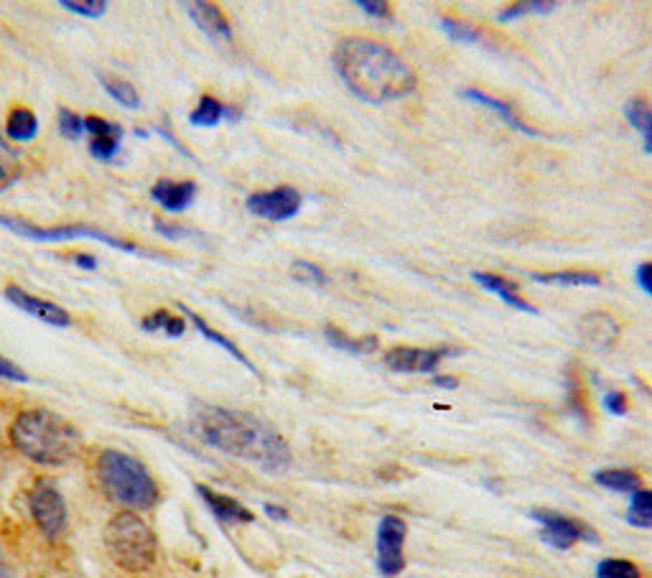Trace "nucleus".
Here are the masks:
<instances>
[{"mask_svg": "<svg viewBox=\"0 0 652 578\" xmlns=\"http://www.w3.org/2000/svg\"><path fill=\"white\" fill-rule=\"evenodd\" d=\"M192 428L207 446L235 459L250 461L268 474H283L291 466L286 438L253 413L220 405H197Z\"/></svg>", "mask_w": 652, "mask_h": 578, "instance_id": "f257e3e1", "label": "nucleus"}, {"mask_svg": "<svg viewBox=\"0 0 652 578\" xmlns=\"http://www.w3.org/2000/svg\"><path fill=\"white\" fill-rule=\"evenodd\" d=\"M334 69L344 87L367 105L403 100L418 87L416 72L390 46L362 36L339 41L334 49Z\"/></svg>", "mask_w": 652, "mask_h": 578, "instance_id": "f03ea898", "label": "nucleus"}, {"mask_svg": "<svg viewBox=\"0 0 652 578\" xmlns=\"http://www.w3.org/2000/svg\"><path fill=\"white\" fill-rule=\"evenodd\" d=\"M16 451L41 466H67L82 451V433L51 410H23L11 426Z\"/></svg>", "mask_w": 652, "mask_h": 578, "instance_id": "7ed1b4c3", "label": "nucleus"}, {"mask_svg": "<svg viewBox=\"0 0 652 578\" xmlns=\"http://www.w3.org/2000/svg\"><path fill=\"white\" fill-rule=\"evenodd\" d=\"M97 474L107 497L128 510H151L161 500L156 479L146 469L143 461L125 451L107 449L97 461Z\"/></svg>", "mask_w": 652, "mask_h": 578, "instance_id": "20e7f679", "label": "nucleus"}, {"mask_svg": "<svg viewBox=\"0 0 652 578\" xmlns=\"http://www.w3.org/2000/svg\"><path fill=\"white\" fill-rule=\"evenodd\" d=\"M105 545L115 566L130 573H143L156 563L158 540L143 517L135 512H118L105 528Z\"/></svg>", "mask_w": 652, "mask_h": 578, "instance_id": "39448f33", "label": "nucleus"}, {"mask_svg": "<svg viewBox=\"0 0 652 578\" xmlns=\"http://www.w3.org/2000/svg\"><path fill=\"white\" fill-rule=\"evenodd\" d=\"M0 227H6V230L16 232L21 237H29V240H39V242H67V240H79V237H90V240L105 242L113 250H123L128 255H141V247L133 245V242L118 240L115 235H107V232L97 230V227H87V225H64V227H36L26 219L18 217H3L0 214Z\"/></svg>", "mask_w": 652, "mask_h": 578, "instance_id": "423d86ee", "label": "nucleus"}, {"mask_svg": "<svg viewBox=\"0 0 652 578\" xmlns=\"http://www.w3.org/2000/svg\"><path fill=\"white\" fill-rule=\"evenodd\" d=\"M29 510L34 517L36 528L49 540H57L67 530V502L54 482H36L29 494Z\"/></svg>", "mask_w": 652, "mask_h": 578, "instance_id": "0eeeda50", "label": "nucleus"}, {"mask_svg": "<svg viewBox=\"0 0 652 578\" xmlns=\"http://www.w3.org/2000/svg\"><path fill=\"white\" fill-rule=\"evenodd\" d=\"M530 520H535L540 525V540L556 550L574 548L579 540H589L596 543L594 530L586 528L584 522L574 520V517L561 515V512L551 510H530Z\"/></svg>", "mask_w": 652, "mask_h": 578, "instance_id": "6e6552de", "label": "nucleus"}, {"mask_svg": "<svg viewBox=\"0 0 652 578\" xmlns=\"http://www.w3.org/2000/svg\"><path fill=\"white\" fill-rule=\"evenodd\" d=\"M405 538L408 525L403 517L385 515L377 525V571L385 578H395L405 571Z\"/></svg>", "mask_w": 652, "mask_h": 578, "instance_id": "1a4fd4ad", "label": "nucleus"}, {"mask_svg": "<svg viewBox=\"0 0 652 578\" xmlns=\"http://www.w3.org/2000/svg\"><path fill=\"white\" fill-rule=\"evenodd\" d=\"M301 204H304V197L293 186H278V189L250 194L245 207H248L250 214H255L260 219L286 222V219L296 217L301 212Z\"/></svg>", "mask_w": 652, "mask_h": 578, "instance_id": "9d476101", "label": "nucleus"}, {"mask_svg": "<svg viewBox=\"0 0 652 578\" xmlns=\"http://www.w3.org/2000/svg\"><path fill=\"white\" fill-rule=\"evenodd\" d=\"M461 349L449 347H433V349H418V347H395L385 354V365L395 372H423V375H436L441 362L446 357H456Z\"/></svg>", "mask_w": 652, "mask_h": 578, "instance_id": "9b49d317", "label": "nucleus"}, {"mask_svg": "<svg viewBox=\"0 0 652 578\" xmlns=\"http://www.w3.org/2000/svg\"><path fill=\"white\" fill-rule=\"evenodd\" d=\"M6 298L11 301L13 306H16V309L26 311L29 316H34V319L44 321V324H49V326L67 329V326L72 324V316H69L62 306L51 304V301H44V298H39V296H31V293H26L23 288H18V286H8Z\"/></svg>", "mask_w": 652, "mask_h": 578, "instance_id": "f8f14e48", "label": "nucleus"}, {"mask_svg": "<svg viewBox=\"0 0 652 578\" xmlns=\"http://www.w3.org/2000/svg\"><path fill=\"white\" fill-rule=\"evenodd\" d=\"M194 197H197V184H194V181L161 179L156 181V186L151 189L153 202L161 204V207L171 214L186 212V209L194 204Z\"/></svg>", "mask_w": 652, "mask_h": 578, "instance_id": "ddd939ff", "label": "nucleus"}, {"mask_svg": "<svg viewBox=\"0 0 652 578\" xmlns=\"http://www.w3.org/2000/svg\"><path fill=\"white\" fill-rule=\"evenodd\" d=\"M197 494L202 497L204 505L209 507V512H212V515L217 517L222 525H237V522H253L255 520V515L248 510V507L240 505V502L232 500V497H227V494L214 492V489L204 487V484H197Z\"/></svg>", "mask_w": 652, "mask_h": 578, "instance_id": "4468645a", "label": "nucleus"}, {"mask_svg": "<svg viewBox=\"0 0 652 578\" xmlns=\"http://www.w3.org/2000/svg\"><path fill=\"white\" fill-rule=\"evenodd\" d=\"M461 97L469 102H477V105H482V107H489V110H492V113H495L500 120H505L512 130H518V133H523V135H530V138H538V130H535L533 125L525 123V120L520 118L518 110H515L510 102L500 100V97L487 95V92H482V90H461Z\"/></svg>", "mask_w": 652, "mask_h": 578, "instance_id": "2eb2a0df", "label": "nucleus"}, {"mask_svg": "<svg viewBox=\"0 0 652 578\" xmlns=\"http://www.w3.org/2000/svg\"><path fill=\"white\" fill-rule=\"evenodd\" d=\"M472 278L479 283V286L484 288V291L495 293V296L500 298L502 304H507V306H510V309L523 311V314H530V316L538 314V309H535L533 304H528V301H525V298L520 296L518 286H515V283H512V281H507V278H502V275L479 273V270H477V273H472Z\"/></svg>", "mask_w": 652, "mask_h": 578, "instance_id": "dca6fc26", "label": "nucleus"}, {"mask_svg": "<svg viewBox=\"0 0 652 578\" xmlns=\"http://www.w3.org/2000/svg\"><path fill=\"white\" fill-rule=\"evenodd\" d=\"M186 13H189V18H192L194 23H197L199 29L204 31L207 36H212V39L217 41H230L232 39V29H230V21L225 18V13L220 11L217 6H212V3H186Z\"/></svg>", "mask_w": 652, "mask_h": 578, "instance_id": "f3484780", "label": "nucleus"}, {"mask_svg": "<svg viewBox=\"0 0 652 578\" xmlns=\"http://www.w3.org/2000/svg\"><path fill=\"white\" fill-rule=\"evenodd\" d=\"M181 311H184V314L189 316V319H192L194 329H197V332L202 334L204 339H209V342H214V344H217V347H220V349H225V352L230 354V357H235V360L240 362L242 367H248V370L253 372V375H258V370H255V365H253V362H250L248 357H245V352H242V349L237 347V344L232 342V339H227L225 334H220V332H217V329H212V326H209L207 321L202 319V316H199V314H194V311L189 309V306H184V304H181Z\"/></svg>", "mask_w": 652, "mask_h": 578, "instance_id": "a211bd4d", "label": "nucleus"}, {"mask_svg": "<svg viewBox=\"0 0 652 578\" xmlns=\"http://www.w3.org/2000/svg\"><path fill=\"white\" fill-rule=\"evenodd\" d=\"M624 118L642 135V148L652 156V105L645 97H632L624 105Z\"/></svg>", "mask_w": 652, "mask_h": 578, "instance_id": "6ab92c4d", "label": "nucleus"}, {"mask_svg": "<svg viewBox=\"0 0 652 578\" xmlns=\"http://www.w3.org/2000/svg\"><path fill=\"white\" fill-rule=\"evenodd\" d=\"M594 482L614 494H635L637 489H642L640 474L632 469H599L594 472Z\"/></svg>", "mask_w": 652, "mask_h": 578, "instance_id": "aec40b11", "label": "nucleus"}, {"mask_svg": "<svg viewBox=\"0 0 652 578\" xmlns=\"http://www.w3.org/2000/svg\"><path fill=\"white\" fill-rule=\"evenodd\" d=\"M324 337L334 349L347 354H357V357H360V354H372L380 347L377 337H372V334H367V337H349V334H344L342 329H337V326L332 324L324 329Z\"/></svg>", "mask_w": 652, "mask_h": 578, "instance_id": "412c9836", "label": "nucleus"}, {"mask_svg": "<svg viewBox=\"0 0 652 578\" xmlns=\"http://www.w3.org/2000/svg\"><path fill=\"white\" fill-rule=\"evenodd\" d=\"M530 281L546 286H602V275L591 270H563V273H530Z\"/></svg>", "mask_w": 652, "mask_h": 578, "instance_id": "4be33fe9", "label": "nucleus"}, {"mask_svg": "<svg viewBox=\"0 0 652 578\" xmlns=\"http://www.w3.org/2000/svg\"><path fill=\"white\" fill-rule=\"evenodd\" d=\"M36 133H39V120H36V115L31 113V110H26V107H18V110H13V113L8 115L6 135L11 138V141L29 143V141H34Z\"/></svg>", "mask_w": 652, "mask_h": 578, "instance_id": "5701e85b", "label": "nucleus"}, {"mask_svg": "<svg viewBox=\"0 0 652 578\" xmlns=\"http://www.w3.org/2000/svg\"><path fill=\"white\" fill-rule=\"evenodd\" d=\"M439 23H441V29H444V34L449 36V39L459 41V44L484 46V49H492V41L484 36V31L474 29V26H469L467 21H459V18L444 16Z\"/></svg>", "mask_w": 652, "mask_h": 578, "instance_id": "b1692460", "label": "nucleus"}, {"mask_svg": "<svg viewBox=\"0 0 652 578\" xmlns=\"http://www.w3.org/2000/svg\"><path fill=\"white\" fill-rule=\"evenodd\" d=\"M97 79H100V85L105 87V92L113 97L115 102H120V105L128 107V110H138V107H141V95H138V90L130 85L128 79L113 77V74H102V72L97 74Z\"/></svg>", "mask_w": 652, "mask_h": 578, "instance_id": "393cba45", "label": "nucleus"}, {"mask_svg": "<svg viewBox=\"0 0 652 578\" xmlns=\"http://www.w3.org/2000/svg\"><path fill=\"white\" fill-rule=\"evenodd\" d=\"M222 120H225V105L212 95H204L192 110V115H189V123L194 128H217Z\"/></svg>", "mask_w": 652, "mask_h": 578, "instance_id": "a878e982", "label": "nucleus"}, {"mask_svg": "<svg viewBox=\"0 0 652 578\" xmlns=\"http://www.w3.org/2000/svg\"><path fill=\"white\" fill-rule=\"evenodd\" d=\"M627 522L632 528L647 530L652 528V489H637L630 500V510H627Z\"/></svg>", "mask_w": 652, "mask_h": 578, "instance_id": "bb28decb", "label": "nucleus"}, {"mask_svg": "<svg viewBox=\"0 0 652 578\" xmlns=\"http://www.w3.org/2000/svg\"><path fill=\"white\" fill-rule=\"evenodd\" d=\"M558 3L553 0H525V3H515V6L505 8V11L497 16V21L507 23V21H518V18L525 16H535V13H551L556 11Z\"/></svg>", "mask_w": 652, "mask_h": 578, "instance_id": "cd10ccee", "label": "nucleus"}, {"mask_svg": "<svg viewBox=\"0 0 652 578\" xmlns=\"http://www.w3.org/2000/svg\"><path fill=\"white\" fill-rule=\"evenodd\" d=\"M596 578H642V571L627 558H604L596 563Z\"/></svg>", "mask_w": 652, "mask_h": 578, "instance_id": "c85d7f7f", "label": "nucleus"}, {"mask_svg": "<svg viewBox=\"0 0 652 578\" xmlns=\"http://www.w3.org/2000/svg\"><path fill=\"white\" fill-rule=\"evenodd\" d=\"M291 275L298 283H306V286H316V288L326 286L324 268H319L316 263H309V260H296V263L291 265Z\"/></svg>", "mask_w": 652, "mask_h": 578, "instance_id": "c756f323", "label": "nucleus"}, {"mask_svg": "<svg viewBox=\"0 0 652 578\" xmlns=\"http://www.w3.org/2000/svg\"><path fill=\"white\" fill-rule=\"evenodd\" d=\"M120 141H123V133L102 135V138H92L90 153L97 158V161H113L115 153L120 151Z\"/></svg>", "mask_w": 652, "mask_h": 578, "instance_id": "7c9ffc66", "label": "nucleus"}, {"mask_svg": "<svg viewBox=\"0 0 652 578\" xmlns=\"http://www.w3.org/2000/svg\"><path fill=\"white\" fill-rule=\"evenodd\" d=\"M589 319L594 321L596 329H591V326L584 324L586 339H589V342H594V347H599V349L612 347L614 339H617V337H609V334H604V324H607V321L612 319V316H609V314H589Z\"/></svg>", "mask_w": 652, "mask_h": 578, "instance_id": "2f4dec72", "label": "nucleus"}, {"mask_svg": "<svg viewBox=\"0 0 652 578\" xmlns=\"http://www.w3.org/2000/svg\"><path fill=\"white\" fill-rule=\"evenodd\" d=\"M59 6L67 8V11L77 13V16L85 18H102L107 11L105 0H92V3H77V0H59Z\"/></svg>", "mask_w": 652, "mask_h": 578, "instance_id": "473e14b6", "label": "nucleus"}, {"mask_svg": "<svg viewBox=\"0 0 652 578\" xmlns=\"http://www.w3.org/2000/svg\"><path fill=\"white\" fill-rule=\"evenodd\" d=\"M59 130H62L64 138L77 141V138H82V133H85V120L79 118L77 113H72V110H62V113H59Z\"/></svg>", "mask_w": 652, "mask_h": 578, "instance_id": "72a5a7b5", "label": "nucleus"}, {"mask_svg": "<svg viewBox=\"0 0 652 578\" xmlns=\"http://www.w3.org/2000/svg\"><path fill=\"white\" fill-rule=\"evenodd\" d=\"M566 390H568V405L574 410L576 416L586 418V405H584V390H581V382L576 380L574 375L566 377Z\"/></svg>", "mask_w": 652, "mask_h": 578, "instance_id": "f704fd0d", "label": "nucleus"}, {"mask_svg": "<svg viewBox=\"0 0 652 578\" xmlns=\"http://www.w3.org/2000/svg\"><path fill=\"white\" fill-rule=\"evenodd\" d=\"M85 133H90L92 138H102V135L123 133V128H120V125H115V123H110V120L85 118Z\"/></svg>", "mask_w": 652, "mask_h": 578, "instance_id": "c9c22d12", "label": "nucleus"}, {"mask_svg": "<svg viewBox=\"0 0 652 578\" xmlns=\"http://www.w3.org/2000/svg\"><path fill=\"white\" fill-rule=\"evenodd\" d=\"M602 403L604 408H607V413H612V416H624V413H627V395L619 393V390L604 393Z\"/></svg>", "mask_w": 652, "mask_h": 578, "instance_id": "e433bc0d", "label": "nucleus"}, {"mask_svg": "<svg viewBox=\"0 0 652 578\" xmlns=\"http://www.w3.org/2000/svg\"><path fill=\"white\" fill-rule=\"evenodd\" d=\"M355 6L360 8V11H365L370 18H390L393 13H390V6L388 3H383V0H355Z\"/></svg>", "mask_w": 652, "mask_h": 578, "instance_id": "4c0bfd02", "label": "nucleus"}, {"mask_svg": "<svg viewBox=\"0 0 652 578\" xmlns=\"http://www.w3.org/2000/svg\"><path fill=\"white\" fill-rule=\"evenodd\" d=\"M0 377H3V380H13V382H29L26 372H23L18 365H13V362H8L6 357H0Z\"/></svg>", "mask_w": 652, "mask_h": 578, "instance_id": "58836bf2", "label": "nucleus"}, {"mask_svg": "<svg viewBox=\"0 0 652 578\" xmlns=\"http://www.w3.org/2000/svg\"><path fill=\"white\" fill-rule=\"evenodd\" d=\"M153 227H156V230L161 232V235L171 237V240H181V237H189V235H192V232L186 230V227H181V225H171V222H163V219H156V222H153Z\"/></svg>", "mask_w": 652, "mask_h": 578, "instance_id": "ea45409f", "label": "nucleus"}, {"mask_svg": "<svg viewBox=\"0 0 652 578\" xmlns=\"http://www.w3.org/2000/svg\"><path fill=\"white\" fill-rule=\"evenodd\" d=\"M169 311H153L151 316H146V319L141 321V329L143 332H158V329H163L166 326V321H169Z\"/></svg>", "mask_w": 652, "mask_h": 578, "instance_id": "a19ab883", "label": "nucleus"}, {"mask_svg": "<svg viewBox=\"0 0 652 578\" xmlns=\"http://www.w3.org/2000/svg\"><path fill=\"white\" fill-rule=\"evenodd\" d=\"M635 275H637V286H640L647 296H652V263L637 265Z\"/></svg>", "mask_w": 652, "mask_h": 578, "instance_id": "79ce46f5", "label": "nucleus"}, {"mask_svg": "<svg viewBox=\"0 0 652 578\" xmlns=\"http://www.w3.org/2000/svg\"><path fill=\"white\" fill-rule=\"evenodd\" d=\"M163 332H166V337H181V334L186 332V324L181 316H169V321H166V326H163Z\"/></svg>", "mask_w": 652, "mask_h": 578, "instance_id": "37998d69", "label": "nucleus"}, {"mask_svg": "<svg viewBox=\"0 0 652 578\" xmlns=\"http://www.w3.org/2000/svg\"><path fill=\"white\" fill-rule=\"evenodd\" d=\"M18 179H21V174H18V171H11L8 169V163L0 161V191H6L8 186L16 184Z\"/></svg>", "mask_w": 652, "mask_h": 578, "instance_id": "c03bdc74", "label": "nucleus"}, {"mask_svg": "<svg viewBox=\"0 0 652 578\" xmlns=\"http://www.w3.org/2000/svg\"><path fill=\"white\" fill-rule=\"evenodd\" d=\"M433 385L439 390H456L459 388V380L451 375H439V372H436V375H433Z\"/></svg>", "mask_w": 652, "mask_h": 578, "instance_id": "a18cd8bd", "label": "nucleus"}, {"mask_svg": "<svg viewBox=\"0 0 652 578\" xmlns=\"http://www.w3.org/2000/svg\"><path fill=\"white\" fill-rule=\"evenodd\" d=\"M74 265L82 270H97V258L90 253H77L74 255Z\"/></svg>", "mask_w": 652, "mask_h": 578, "instance_id": "49530a36", "label": "nucleus"}, {"mask_svg": "<svg viewBox=\"0 0 652 578\" xmlns=\"http://www.w3.org/2000/svg\"><path fill=\"white\" fill-rule=\"evenodd\" d=\"M263 510H265V515L270 517V520L286 522L288 517H291V515H288V510H286V507H281V505H270V502H268V505L263 507Z\"/></svg>", "mask_w": 652, "mask_h": 578, "instance_id": "de8ad7c7", "label": "nucleus"}, {"mask_svg": "<svg viewBox=\"0 0 652 578\" xmlns=\"http://www.w3.org/2000/svg\"><path fill=\"white\" fill-rule=\"evenodd\" d=\"M240 118H242V115H240V110H237V107H227L225 105V120H230V123H237Z\"/></svg>", "mask_w": 652, "mask_h": 578, "instance_id": "09e8293b", "label": "nucleus"}]
</instances>
